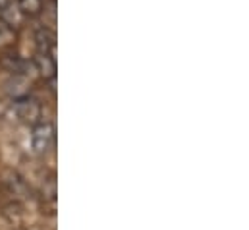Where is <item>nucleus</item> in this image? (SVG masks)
<instances>
[{"mask_svg":"<svg viewBox=\"0 0 249 230\" xmlns=\"http://www.w3.org/2000/svg\"><path fill=\"white\" fill-rule=\"evenodd\" d=\"M56 128L51 122H39L33 126L31 132V149L35 155H47L54 143Z\"/></svg>","mask_w":249,"mask_h":230,"instance_id":"obj_1","label":"nucleus"},{"mask_svg":"<svg viewBox=\"0 0 249 230\" xmlns=\"http://www.w3.org/2000/svg\"><path fill=\"white\" fill-rule=\"evenodd\" d=\"M14 113L18 116V120L25 126H35L41 122L43 118V109H41V103L29 95L21 97V99H16L14 101Z\"/></svg>","mask_w":249,"mask_h":230,"instance_id":"obj_2","label":"nucleus"},{"mask_svg":"<svg viewBox=\"0 0 249 230\" xmlns=\"http://www.w3.org/2000/svg\"><path fill=\"white\" fill-rule=\"evenodd\" d=\"M33 66H35V72L45 81H54L56 79V57L54 55L37 51V55L33 57Z\"/></svg>","mask_w":249,"mask_h":230,"instance_id":"obj_3","label":"nucleus"},{"mask_svg":"<svg viewBox=\"0 0 249 230\" xmlns=\"http://www.w3.org/2000/svg\"><path fill=\"white\" fill-rule=\"evenodd\" d=\"M56 195H58V190H56V174L51 172L41 184V199H43V205L47 207L49 205V211L54 213L56 209Z\"/></svg>","mask_w":249,"mask_h":230,"instance_id":"obj_4","label":"nucleus"},{"mask_svg":"<svg viewBox=\"0 0 249 230\" xmlns=\"http://www.w3.org/2000/svg\"><path fill=\"white\" fill-rule=\"evenodd\" d=\"M0 21L6 23V25H8L10 29H14V31H18V29L23 25L25 16H23V12L19 10V6L16 4V0H14L12 4H8L6 8L0 10Z\"/></svg>","mask_w":249,"mask_h":230,"instance_id":"obj_5","label":"nucleus"},{"mask_svg":"<svg viewBox=\"0 0 249 230\" xmlns=\"http://www.w3.org/2000/svg\"><path fill=\"white\" fill-rule=\"evenodd\" d=\"M29 85H31V83H29L27 76H23V74H12L10 81L6 83V91H8V95L16 101V99H21V97L29 95V89H31Z\"/></svg>","mask_w":249,"mask_h":230,"instance_id":"obj_6","label":"nucleus"},{"mask_svg":"<svg viewBox=\"0 0 249 230\" xmlns=\"http://www.w3.org/2000/svg\"><path fill=\"white\" fill-rule=\"evenodd\" d=\"M16 4L19 6V10L23 12L25 18H37L45 10L43 0H16Z\"/></svg>","mask_w":249,"mask_h":230,"instance_id":"obj_7","label":"nucleus"},{"mask_svg":"<svg viewBox=\"0 0 249 230\" xmlns=\"http://www.w3.org/2000/svg\"><path fill=\"white\" fill-rule=\"evenodd\" d=\"M14 43H16V31L0 21V49L2 51L10 49V47H14Z\"/></svg>","mask_w":249,"mask_h":230,"instance_id":"obj_8","label":"nucleus"},{"mask_svg":"<svg viewBox=\"0 0 249 230\" xmlns=\"http://www.w3.org/2000/svg\"><path fill=\"white\" fill-rule=\"evenodd\" d=\"M6 186L10 188V192H12L14 195H19V193L25 192V182H23L16 172H10V178L6 180Z\"/></svg>","mask_w":249,"mask_h":230,"instance_id":"obj_9","label":"nucleus"},{"mask_svg":"<svg viewBox=\"0 0 249 230\" xmlns=\"http://www.w3.org/2000/svg\"><path fill=\"white\" fill-rule=\"evenodd\" d=\"M12 2H14V0H0V10H2V8H6V6H8V4H12Z\"/></svg>","mask_w":249,"mask_h":230,"instance_id":"obj_10","label":"nucleus"}]
</instances>
